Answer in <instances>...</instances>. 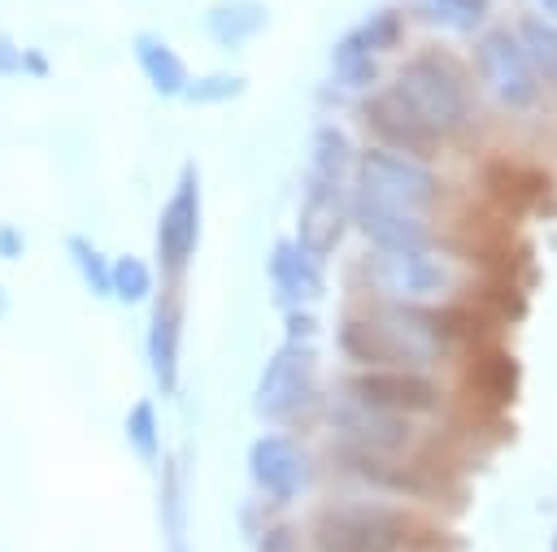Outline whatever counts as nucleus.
I'll list each match as a JSON object with an SVG mask.
<instances>
[{"mask_svg": "<svg viewBox=\"0 0 557 552\" xmlns=\"http://www.w3.org/2000/svg\"><path fill=\"white\" fill-rule=\"evenodd\" d=\"M392 91L422 117V126L444 139V135H457L466 130L470 113H474V96L466 87V74L461 65L444 52V48H422L413 52L396 78H392Z\"/></svg>", "mask_w": 557, "mask_h": 552, "instance_id": "1", "label": "nucleus"}, {"mask_svg": "<svg viewBox=\"0 0 557 552\" xmlns=\"http://www.w3.org/2000/svg\"><path fill=\"white\" fill-rule=\"evenodd\" d=\"M313 552H409L413 526L387 504H331L313 517Z\"/></svg>", "mask_w": 557, "mask_h": 552, "instance_id": "2", "label": "nucleus"}, {"mask_svg": "<svg viewBox=\"0 0 557 552\" xmlns=\"http://www.w3.org/2000/svg\"><path fill=\"white\" fill-rule=\"evenodd\" d=\"M357 196L374 200V204H392V209H409V213H426L440 200V178L422 156H409L400 148H366L357 156Z\"/></svg>", "mask_w": 557, "mask_h": 552, "instance_id": "3", "label": "nucleus"}, {"mask_svg": "<svg viewBox=\"0 0 557 552\" xmlns=\"http://www.w3.org/2000/svg\"><path fill=\"white\" fill-rule=\"evenodd\" d=\"M318 391V348L313 339H283V348H274V356L265 361L257 391H252V409L261 422H292L313 404Z\"/></svg>", "mask_w": 557, "mask_h": 552, "instance_id": "4", "label": "nucleus"}, {"mask_svg": "<svg viewBox=\"0 0 557 552\" xmlns=\"http://www.w3.org/2000/svg\"><path fill=\"white\" fill-rule=\"evenodd\" d=\"M370 283L396 304H440L457 291V269L435 248L422 252H370Z\"/></svg>", "mask_w": 557, "mask_h": 552, "instance_id": "5", "label": "nucleus"}, {"mask_svg": "<svg viewBox=\"0 0 557 552\" xmlns=\"http://www.w3.org/2000/svg\"><path fill=\"white\" fill-rule=\"evenodd\" d=\"M474 70H479L483 87L492 91V100L500 109H509V113L540 109V91L544 87H540V78H535V70H531V61H527V52H522L513 30H505V26L483 30L479 43H474Z\"/></svg>", "mask_w": 557, "mask_h": 552, "instance_id": "6", "label": "nucleus"}, {"mask_svg": "<svg viewBox=\"0 0 557 552\" xmlns=\"http://www.w3.org/2000/svg\"><path fill=\"white\" fill-rule=\"evenodd\" d=\"M200 217H205V200H200V170L187 161L178 170V183L157 217V256H161V269L170 278H178L196 248H200Z\"/></svg>", "mask_w": 557, "mask_h": 552, "instance_id": "7", "label": "nucleus"}, {"mask_svg": "<svg viewBox=\"0 0 557 552\" xmlns=\"http://www.w3.org/2000/svg\"><path fill=\"white\" fill-rule=\"evenodd\" d=\"M348 226H357V235L374 252H422V248H435V230H431L426 213L374 204V200H366L357 191L348 196Z\"/></svg>", "mask_w": 557, "mask_h": 552, "instance_id": "8", "label": "nucleus"}, {"mask_svg": "<svg viewBox=\"0 0 557 552\" xmlns=\"http://www.w3.org/2000/svg\"><path fill=\"white\" fill-rule=\"evenodd\" d=\"M348 396L370 404V409H383V413H400V417H413V413H435L440 409V382L422 369H366L357 378H348Z\"/></svg>", "mask_w": 557, "mask_h": 552, "instance_id": "9", "label": "nucleus"}, {"mask_svg": "<svg viewBox=\"0 0 557 552\" xmlns=\"http://www.w3.org/2000/svg\"><path fill=\"white\" fill-rule=\"evenodd\" d=\"M248 474L252 482L278 500V504H292L305 487H309V461H305V448L283 435V430H265L248 443Z\"/></svg>", "mask_w": 557, "mask_h": 552, "instance_id": "10", "label": "nucleus"}, {"mask_svg": "<svg viewBox=\"0 0 557 552\" xmlns=\"http://www.w3.org/2000/svg\"><path fill=\"white\" fill-rule=\"evenodd\" d=\"M331 426L344 435V448L366 452V456H396L413 439L409 417L370 409V404H361L352 396H344L339 404H331Z\"/></svg>", "mask_w": 557, "mask_h": 552, "instance_id": "11", "label": "nucleus"}, {"mask_svg": "<svg viewBox=\"0 0 557 552\" xmlns=\"http://www.w3.org/2000/svg\"><path fill=\"white\" fill-rule=\"evenodd\" d=\"M339 348L348 361L370 365V369H413L418 356L413 348L396 335V326L383 317H344L339 322Z\"/></svg>", "mask_w": 557, "mask_h": 552, "instance_id": "12", "label": "nucleus"}, {"mask_svg": "<svg viewBox=\"0 0 557 552\" xmlns=\"http://www.w3.org/2000/svg\"><path fill=\"white\" fill-rule=\"evenodd\" d=\"M348 230V196L344 187H331V183H313L305 187V204H300V226H296V243L309 252V256H326L335 252V243L344 239Z\"/></svg>", "mask_w": 557, "mask_h": 552, "instance_id": "13", "label": "nucleus"}, {"mask_svg": "<svg viewBox=\"0 0 557 552\" xmlns=\"http://www.w3.org/2000/svg\"><path fill=\"white\" fill-rule=\"evenodd\" d=\"M361 117L366 126L374 130V139H383V148H400L409 156H422V152H435L440 139L422 126V117L387 87V91H374L366 104H361Z\"/></svg>", "mask_w": 557, "mask_h": 552, "instance_id": "14", "label": "nucleus"}, {"mask_svg": "<svg viewBox=\"0 0 557 552\" xmlns=\"http://www.w3.org/2000/svg\"><path fill=\"white\" fill-rule=\"evenodd\" d=\"M265 274H270V291L283 309H300L322 296V261L309 256L296 239H274V248L265 256Z\"/></svg>", "mask_w": 557, "mask_h": 552, "instance_id": "15", "label": "nucleus"}, {"mask_svg": "<svg viewBox=\"0 0 557 552\" xmlns=\"http://www.w3.org/2000/svg\"><path fill=\"white\" fill-rule=\"evenodd\" d=\"M178 343H183V317H178V304L174 300H161L148 317V330H144V356H148V369H152V382L157 391H174L178 387Z\"/></svg>", "mask_w": 557, "mask_h": 552, "instance_id": "16", "label": "nucleus"}, {"mask_svg": "<svg viewBox=\"0 0 557 552\" xmlns=\"http://www.w3.org/2000/svg\"><path fill=\"white\" fill-rule=\"evenodd\" d=\"M131 52H135V65H139V74H144V83L161 96V100H178L183 96V87H187V61H183V52L178 48H170L157 30H139L135 39H131Z\"/></svg>", "mask_w": 557, "mask_h": 552, "instance_id": "17", "label": "nucleus"}, {"mask_svg": "<svg viewBox=\"0 0 557 552\" xmlns=\"http://www.w3.org/2000/svg\"><path fill=\"white\" fill-rule=\"evenodd\" d=\"M265 26H270L265 0H218V4L205 13L209 39H213L218 48H226V52H239V48L252 43Z\"/></svg>", "mask_w": 557, "mask_h": 552, "instance_id": "18", "label": "nucleus"}, {"mask_svg": "<svg viewBox=\"0 0 557 552\" xmlns=\"http://www.w3.org/2000/svg\"><path fill=\"white\" fill-rule=\"evenodd\" d=\"M352 165H357L352 139H348L335 122L313 126V135H309V178H313V183L344 187V183L352 178Z\"/></svg>", "mask_w": 557, "mask_h": 552, "instance_id": "19", "label": "nucleus"}, {"mask_svg": "<svg viewBox=\"0 0 557 552\" xmlns=\"http://www.w3.org/2000/svg\"><path fill=\"white\" fill-rule=\"evenodd\" d=\"M540 87H553L557 91V22L553 17H535V13H522L518 26H513Z\"/></svg>", "mask_w": 557, "mask_h": 552, "instance_id": "20", "label": "nucleus"}, {"mask_svg": "<svg viewBox=\"0 0 557 552\" xmlns=\"http://www.w3.org/2000/svg\"><path fill=\"white\" fill-rule=\"evenodd\" d=\"M331 78L344 91H366L379 83V52H370L361 43L357 30H344V39L331 48Z\"/></svg>", "mask_w": 557, "mask_h": 552, "instance_id": "21", "label": "nucleus"}, {"mask_svg": "<svg viewBox=\"0 0 557 552\" xmlns=\"http://www.w3.org/2000/svg\"><path fill=\"white\" fill-rule=\"evenodd\" d=\"M470 382L479 396H487L492 404H509L518 396V365L513 356L505 352H483L474 365H470Z\"/></svg>", "mask_w": 557, "mask_h": 552, "instance_id": "22", "label": "nucleus"}, {"mask_svg": "<svg viewBox=\"0 0 557 552\" xmlns=\"http://www.w3.org/2000/svg\"><path fill=\"white\" fill-rule=\"evenodd\" d=\"M487 191L500 200V204H513V209H527L531 200H540L548 191V178L540 170H509V165H487Z\"/></svg>", "mask_w": 557, "mask_h": 552, "instance_id": "23", "label": "nucleus"}, {"mask_svg": "<svg viewBox=\"0 0 557 552\" xmlns=\"http://www.w3.org/2000/svg\"><path fill=\"white\" fill-rule=\"evenodd\" d=\"M152 265L144 261V256H135V252H126V256H113L109 261V296L113 300H122V304H144L148 296H152Z\"/></svg>", "mask_w": 557, "mask_h": 552, "instance_id": "24", "label": "nucleus"}, {"mask_svg": "<svg viewBox=\"0 0 557 552\" xmlns=\"http://www.w3.org/2000/svg\"><path fill=\"white\" fill-rule=\"evenodd\" d=\"M126 443L144 465H157V456H161V422H157V404L148 396L126 409Z\"/></svg>", "mask_w": 557, "mask_h": 552, "instance_id": "25", "label": "nucleus"}, {"mask_svg": "<svg viewBox=\"0 0 557 552\" xmlns=\"http://www.w3.org/2000/svg\"><path fill=\"white\" fill-rule=\"evenodd\" d=\"M65 256L91 296H109V256L87 235H65Z\"/></svg>", "mask_w": 557, "mask_h": 552, "instance_id": "26", "label": "nucleus"}, {"mask_svg": "<svg viewBox=\"0 0 557 552\" xmlns=\"http://www.w3.org/2000/svg\"><path fill=\"white\" fill-rule=\"evenodd\" d=\"M244 87H248V83H244L239 74H231V70H209V74L187 78L183 100H187V104H231V100L244 96Z\"/></svg>", "mask_w": 557, "mask_h": 552, "instance_id": "27", "label": "nucleus"}, {"mask_svg": "<svg viewBox=\"0 0 557 552\" xmlns=\"http://www.w3.org/2000/svg\"><path fill=\"white\" fill-rule=\"evenodd\" d=\"M487 9H492V0H426V13H431L440 26L457 30V35L479 30L483 17H487Z\"/></svg>", "mask_w": 557, "mask_h": 552, "instance_id": "28", "label": "nucleus"}, {"mask_svg": "<svg viewBox=\"0 0 557 552\" xmlns=\"http://www.w3.org/2000/svg\"><path fill=\"white\" fill-rule=\"evenodd\" d=\"M352 30L361 35V43H366L370 52H387V48L400 43V35H405V17H400V9H374V13H370L366 22H357Z\"/></svg>", "mask_w": 557, "mask_h": 552, "instance_id": "29", "label": "nucleus"}, {"mask_svg": "<svg viewBox=\"0 0 557 552\" xmlns=\"http://www.w3.org/2000/svg\"><path fill=\"white\" fill-rule=\"evenodd\" d=\"M283 330H287V339H318V317H309L305 304L300 309H287L283 313Z\"/></svg>", "mask_w": 557, "mask_h": 552, "instance_id": "30", "label": "nucleus"}, {"mask_svg": "<svg viewBox=\"0 0 557 552\" xmlns=\"http://www.w3.org/2000/svg\"><path fill=\"white\" fill-rule=\"evenodd\" d=\"M13 74H22V43L0 30V78H13Z\"/></svg>", "mask_w": 557, "mask_h": 552, "instance_id": "31", "label": "nucleus"}, {"mask_svg": "<svg viewBox=\"0 0 557 552\" xmlns=\"http://www.w3.org/2000/svg\"><path fill=\"white\" fill-rule=\"evenodd\" d=\"M22 252H26V235L13 222H0V256L4 261H17Z\"/></svg>", "mask_w": 557, "mask_h": 552, "instance_id": "32", "label": "nucleus"}, {"mask_svg": "<svg viewBox=\"0 0 557 552\" xmlns=\"http://www.w3.org/2000/svg\"><path fill=\"white\" fill-rule=\"evenodd\" d=\"M22 74H30V78H48V74H52L48 52H39V48H22Z\"/></svg>", "mask_w": 557, "mask_h": 552, "instance_id": "33", "label": "nucleus"}, {"mask_svg": "<svg viewBox=\"0 0 557 552\" xmlns=\"http://www.w3.org/2000/svg\"><path fill=\"white\" fill-rule=\"evenodd\" d=\"M261 552H292V530H287V526H274V530L261 539Z\"/></svg>", "mask_w": 557, "mask_h": 552, "instance_id": "34", "label": "nucleus"}, {"mask_svg": "<svg viewBox=\"0 0 557 552\" xmlns=\"http://www.w3.org/2000/svg\"><path fill=\"white\" fill-rule=\"evenodd\" d=\"M535 4H540L544 17H557V0H535Z\"/></svg>", "mask_w": 557, "mask_h": 552, "instance_id": "35", "label": "nucleus"}, {"mask_svg": "<svg viewBox=\"0 0 557 552\" xmlns=\"http://www.w3.org/2000/svg\"><path fill=\"white\" fill-rule=\"evenodd\" d=\"M4 313H9V291H4V283H0V322H4Z\"/></svg>", "mask_w": 557, "mask_h": 552, "instance_id": "36", "label": "nucleus"}, {"mask_svg": "<svg viewBox=\"0 0 557 552\" xmlns=\"http://www.w3.org/2000/svg\"><path fill=\"white\" fill-rule=\"evenodd\" d=\"M553 552H557V530H553Z\"/></svg>", "mask_w": 557, "mask_h": 552, "instance_id": "37", "label": "nucleus"}]
</instances>
